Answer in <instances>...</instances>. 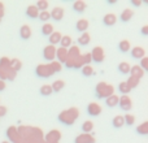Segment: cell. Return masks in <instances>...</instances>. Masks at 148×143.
I'll return each mask as SVG.
<instances>
[{"label": "cell", "instance_id": "8fae6325", "mask_svg": "<svg viewBox=\"0 0 148 143\" xmlns=\"http://www.w3.org/2000/svg\"><path fill=\"white\" fill-rule=\"evenodd\" d=\"M74 143H95V138L91 135V134H79L78 137L75 138Z\"/></svg>", "mask_w": 148, "mask_h": 143}, {"label": "cell", "instance_id": "603a6c76", "mask_svg": "<svg viewBox=\"0 0 148 143\" xmlns=\"http://www.w3.org/2000/svg\"><path fill=\"white\" fill-rule=\"evenodd\" d=\"M112 125H113V128H116V129H121L123 125H125L123 116H120V115L114 116V117H113V120H112Z\"/></svg>", "mask_w": 148, "mask_h": 143}, {"label": "cell", "instance_id": "e575fe53", "mask_svg": "<svg viewBox=\"0 0 148 143\" xmlns=\"http://www.w3.org/2000/svg\"><path fill=\"white\" fill-rule=\"evenodd\" d=\"M136 133L140 134V135H147L148 134V122L147 121L143 124H140V125L136 128Z\"/></svg>", "mask_w": 148, "mask_h": 143}, {"label": "cell", "instance_id": "8992f818", "mask_svg": "<svg viewBox=\"0 0 148 143\" xmlns=\"http://www.w3.org/2000/svg\"><path fill=\"white\" fill-rule=\"evenodd\" d=\"M118 105H120V108L122 111L129 112V111L133 108V102H131L130 96H127V95H122V96L120 98V100H118Z\"/></svg>", "mask_w": 148, "mask_h": 143}, {"label": "cell", "instance_id": "7a4b0ae2", "mask_svg": "<svg viewBox=\"0 0 148 143\" xmlns=\"http://www.w3.org/2000/svg\"><path fill=\"white\" fill-rule=\"evenodd\" d=\"M95 92H96V96L99 98V99H104V98L107 99L108 96L113 95V92H114V87H113L112 85L107 83V82H99V83L96 85Z\"/></svg>", "mask_w": 148, "mask_h": 143}, {"label": "cell", "instance_id": "3957f363", "mask_svg": "<svg viewBox=\"0 0 148 143\" xmlns=\"http://www.w3.org/2000/svg\"><path fill=\"white\" fill-rule=\"evenodd\" d=\"M35 74L40 78H49L53 73L49 68V64H39L35 69Z\"/></svg>", "mask_w": 148, "mask_h": 143}, {"label": "cell", "instance_id": "5b68a950", "mask_svg": "<svg viewBox=\"0 0 148 143\" xmlns=\"http://www.w3.org/2000/svg\"><path fill=\"white\" fill-rule=\"evenodd\" d=\"M104 59H105L104 50H103L101 47H95L91 52V60L95 63H97V64H100V63L104 61Z\"/></svg>", "mask_w": 148, "mask_h": 143}, {"label": "cell", "instance_id": "4316f807", "mask_svg": "<svg viewBox=\"0 0 148 143\" xmlns=\"http://www.w3.org/2000/svg\"><path fill=\"white\" fill-rule=\"evenodd\" d=\"M118 91H120L122 95H129V92L131 91V87L127 85V82L123 81L118 85Z\"/></svg>", "mask_w": 148, "mask_h": 143}, {"label": "cell", "instance_id": "7bdbcfd3", "mask_svg": "<svg viewBox=\"0 0 148 143\" xmlns=\"http://www.w3.org/2000/svg\"><path fill=\"white\" fill-rule=\"evenodd\" d=\"M139 67H140L144 72L148 70V57L147 56H144L143 59H140V64H139Z\"/></svg>", "mask_w": 148, "mask_h": 143}, {"label": "cell", "instance_id": "ba28073f", "mask_svg": "<svg viewBox=\"0 0 148 143\" xmlns=\"http://www.w3.org/2000/svg\"><path fill=\"white\" fill-rule=\"evenodd\" d=\"M61 138V133L59 130H51L46 134V142L44 143H59Z\"/></svg>", "mask_w": 148, "mask_h": 143}, {"label": "cell", "instance_id": "f546056e", "mask_svg": "<svg viewBox=\"0 0 148 143\" xmlns=\"http://www.w3.org/2000/svg\"><path fill=\"white\" fill-rule=\"evenodd\" d=\"M59 44H61V48L68 50L69 47H72V38H70V36H68V35L61 36V41H60Z\"/></svg>", "mask_w": 148, "mask_h": 143}, {"label": "cell", "instance_id": "7c38bea8", "mask_svg": "<svg viewBox=\"0 0 148 143\" xmlns=\"http://www.w3.org/2000/svg\"><path fill=\"white\" fill-rule=\"evenodd\" d=\"M49 14H51V18H53L55 21H61L62 18H64V8L55 7Z\"/></svg>", "mask_w": 148, "mask_h": 143}, {"label": "cell", "instance_id": "bcb514c9", "mask_svg": "<svg viewBox=\"0 0 148 143\" xmlns=\"http://www.w3.org/2000/svg\"><path fill=\"white\" fill-rule=\"evenodd\" d=\"M3 14H4V5L3 3H0V17H3Z\"/></svg>", "mask_w": 148, "mask_h": 143}, {"label": "cell", "instance_id": "2e32d148", "mask_svg": "<svg viewBox=\"0 0 148 143\" xmlns=\"http://www.w3.org/2000/svg\"><path fill=\"white\" fill-rule=\"evenodd\" d=\"M20 36L21 39H23V41H27V39H30L31 36V29L29 25H23L21 26L20 29Z\"/></svg>", "mask_w": 148, "mask_h": 143}, {"label": "cell", "instance_id": "f1b7e54d", "mask_svg": "<svg viewBox=\"0 0 148 143\" xmlns=\"http://www.w3.org/2000/svg\"><path fill=\"white\" fill-rule=\"evenodd\" d=\"M52 33H53V25L52 23H43V26H42V34L46 36H49Z\"/></svg>", "mask_w": 148, "mask_h": 143}, {"label": "cell", "instance_id": "484cf974", "mask_svg": "<svg viewBox=\"0 0 148 143\" xmlns=\"http://www.w3.org/2000/svg\"><path fill=\"white\" fill-rule=\"evenodd\" d=\"M51 87H52V91L59 92L65 87V82L62 81V79H57V81H55L51 85Z\"/></svg>", "mask_w": 148, "mask_h": 143}, {"label": "cell", "instance_id": "7dc6e473", "mask_svg": "<svg viewBox=\"0 0 148 143\" xmlns=\"http://www.w3.org/2000/svg\"><path fill=\"white\" fill-rule=\"evenodd\" d=\"M5 90V82L4 81H0V91Z\"/></svg>", "mask_w": 148, "mask_h": 143}, {"label": "cell", "instance_id": "d6a6232c", "mask_svg": "<svg viewBox=\"0 0 148 143\" xmlns=\"http://www.w3.org/2000/svg\"><path fill=\"white\" fill-rule=\"evenodd\" d=\"M39 92H40L42 96H49L53 91H52L51 85H43V86L40 87V90H39Z\"/></svg>", "mask_w": 148, "mask_h": 143}, {"label": "cell", "instance_id": "83f0119b", "mask_svg": "<svg viewBox=\"0 0 148 143\" xmlns=\"http://www.w3.org/2000/svg\"><path fill=\"white\" fill-rule=\"evenodd\" d=\"M130 69H131V65L126 61H122L118 65V72H120L121 74H129L130 73Z\"/></svg>", "mask_w": 148, "mask_h": 143}, {"label": "cell", "instance_id": "74e56055", "mask_svg": "<svg viewBox=\"0 0 148 143\" xmlns=\"http://www.w3.org/2000/svg\"><path fill=\"white\" fill-rule=\"evenodd\" d=\"M38 18L42 21V22H46V23H47V21L51 18V14H49L48 10H44V12H39Z\"/></svg>", "mask_w": 148, "mask_h": 143}, {"label": "cell", "instance_id": "f35d334b", "mask_svg": "<svg viewBox=\"0 0 148 143\" xmlns=\"http://www.w3.org/2000/svg\"><path fill=\"white\" fill-rule=\"evenodd\" d=\"M0 68H1V69H9L10 60L7 59V57H1V59H0Z\"/></svg>", "mask_w": 148, "mask_h": 143}, {"label": "cell", "instance_id": "277c9868", "mask_svg": "<svg viewBox=\"0 0 148 143\" xmlns=\"http://www.w3.org/2000/svg\"><path fill=\"white\" fill-rule=\"evenodd\" d=\"M43 57H44V60H47V61H49V63L55 61V57H56V47L51 46V44H48L47 47H44Z\"/></svg>", "mask_w": 148, "mask_h": 143}, {"label": "cell", "instance_id": "4dcf8cb0", "mask_svg": "<svg viewBox=\"0 0 148 143\" xmlns=\"http://www.w3.org/2000/svg\"><path fill=\"white\" fill-rule=\"evenodd\" d=\"M92 129H94V122L92 121H84L82 124V131L84 134H90L92 131Z\"/></svg>", "mask_w": 148, "mask_h": 143}, {"label": "cell", "instance_id": "8d00e7d4", "mask_svg": "<svg viewBox=\"0 0 148 143\" xmlns=\"http://www.w3.org/2000/svg\"><path fill=\"white\" fill-rule=\"evenodd\" d=\"M49 68H51L52 73H59L62 69V65L59 61H52V63H49Z\"/></svg>", "mask_w": 148, "mask_h": 143}, {"label": "cell", "instance_id": "e0dca14e", "mask_svg": "<svg viewBox=\"0 0 148 143\" xmlns=\"http://www.w3.org/2000/svg\"><path fill=\"white\" fill-rule=\"evenodd\" d=\"M26 16H27L29 18H31V20L38 18V16H39L38 8H36L35 5H29V7L26 8Z\"/></svg>", "mask_w": 148, "mask_h": 143}, {"label": "cell", "instance_id": "30bf717a", "mask_svg": "<svg viewBox=\"0 0 148 143\" xmlns=\"http://www.w3.org/2000/svg\"><path fill=\"white\" fill-rule=\"evenodd\" d=\"M56 57H57V61L60 64H65L68 60V50L65 48H56Z\"/></svg>", "mask_w": 148, "mask_h": 143}, {"label": "cell", "instance_id": "44dd1931", "mask_svg": "<svg viewBox=\"0 0 148 143\" xmlns=\"http://www.w3.org/2000/svg\"><path fill=\"white\" fill-rule=\"evenodd\" d=\"M87 5L84 1H82V0H77V1H74L73 4V9L75 10L77 13H83L84 10H86Z\"/></svg>", "mask_w": 148, "mask_h": 143}, {"label": "cell", "instance_id": "9a60e30c", "mask_svg": "<svg viewBox=\"0 0 148 143\" xmlns=\"http://www.w3.org/2000/svg\"><path fill=\"white\" fill-rule=\"evenodd\" d=\"M88 25H90L88 21L84 20V18H81V20H78L75 23V30L79 31V33H87Z\"/></svg>", "mask_w": 148, "mask_h": 143}, {"label": "cell", "instance_id": "d4e9b609", "mask_svg": "<svg viewBox=\"0 0 148 143\" xmlns=\"http://www.w3.org/2000/svg\"><path fill=\"white\" fill-rule=\"evenodd\" d=\"M78 44H81V46H87V44H90V42H91V36H90L88 33H83L81 34V36L78 38Z\"/></svg>", "mask_w": 148, "mask_h": 143}, {"label": "cell", "instance_id": "d590c367", "mask_svg": "<svg viewBox=\"0 0 148 143\" xmlns=\"http://www.w3.org/2000/svg\"><path fill=\"white\" fill-rule=\"evenodd\" d=\"M82 74H83L84 77H91L92 74H95V72L92 69L91 65H83V67H82Z\"/></svg>", "mask_w": 148, "mask_h": 143}, {"label": "cell", "instance_id": "b9f144b4", "mask_svg": "<svg viewBox=\"0 0 148 143\" xmlns=\"http://www.w3.org/2000/svg\"><path fill=\"white\" fill-rule=\"evenodd\" d=\"M91 54H84L82 55V63H83V65H90V63H91Z\"/></svg>", "mask_w": 148, "mask_h": 143}, {"label": "cell", "instance_id": "836d02e7", "mask_svg": "<svg viewBox=\"0 0 148 143\" xmlns=\"http://www.w3.org/2000/svg\"><path fill=\"white\" fill-rule=\"evenodd\" d=\"M48 5H49V3L47 0H39V1H36L35 7L38 8L39 12H44V10L48 9Z\"/></svg>", "mask_w": 148, "mask_h": 143}, {"label": "cell", "instance_id": "681fc988", "mask_svg": "<svg viewBox=\"0 0 148 143\" xmlns=\"http://www.w3.org/2000/svg\"><path fill=\"white\" fill-rule=\"evenodd\" d=\"M1 143H10V142H9V141H3Z\"/></svg>", "mask_w": 148, "mask_h": 143}, {"label": "cell", "instance_id": "ab89813d", "mask_svg": "<svg viewBox=\"0 0 148 143\" xmlns=\"http://www.w3.org/2000/svg\"><path fill=\"white\" fill-rule=\"evenodd\" d=\"M123 121H125V124H127L129 126H131L135 122V117H134L133 115H130V113H127L126 116H123Z\"/></svg>", "mask_w": 148, "mask_h": 143}, {"label": "cell", "instance_id": "c3c4849f", "mask_svg": "<svg viewBox=\"0 0 148 143\" xmlns=\"http://www.w3.org/2000/svg\"><path fill=\"white\" fill-rule=\"evenodd\" d=\"M108 4H114V3H117V1H116V0H108Z\"/></svg>", "mask_w": 148, "mask_h": 143}, {"label": "cell", "instance_id": "ac0fdd59", "mask_svg": "<svg viewBox=\"0 0 148 143\" xmlns=\"http://www.w3.org/2000/svg\"><path fill=\"white\" fill-rule=\"evenodd\" d=\"M130 74H131V77H134V78L140 79L142 77L144 76V70L142 69L139 65H133L130 69Z\"/></svg>", "mask_w": 148, "mask_h": 143}, {"label": "cell", "instance_id": "9c48e42d", "mask_svg": "<svg viewBox=\"0 0 148 143\" xmlns=\"http://www.w3.org/2000/svg\"><path fill=\"white\" fill-rule=\"evenodd\" d=\"M87 113H88L90 116H92V117L99 116L100 113H101V107H100V104H97V103H90L88 107H87Z\"/></svg>", "mask_w": 148, "mask_h": 143}, {"label": "cell", "instance_id": "f6af8a7d", "mask_svg": "<svg viewBox=\"0 0 148 143\" xmlns=\"http://www.w3.org/2000/svg\"><path fill=\"white\" fill-rule=\"evenodd\" d=\"M130 3L134 5V7H140L142 3H143V1H142V0H131Z\"/></svg>", "mask_w": 148, "mask_h": 143}, {"label": "cell", "instance_id": "5bb4252c", "mask_svg": "<svg viewBox=\"0 0 148 143\" xmlns=\"http://www.w3.org/2000/svg\"><path fill=\"white\" fill-rule=\"evenodd\" d=\"M117 22V16L114 13H107V14L103 17V23L105 26H113Z\"/></svg>", "mask_w": 148, "mask_h": 143}, {"label": "cell", "instance_id": "52a82bcc", "mask_svg": "<svg viewBox=\"0 0 148 143\" xmlns=\"http://www.w3.org/2000/svg\"><path fill=\"white\" fill-rule=\"evenodd\" d=\"M7 137L9 138V142H13V143L21 142V135L18 134V130H17L16 126H10V128H8Z\"/></svg>", "mask_w": 148, "mask_h": 143}, {"label": "cell", "instance_id": "ee69618b", "mask_svg": "<svg viewBox=\"0 0 148 143\" xmlns=\"http://www.w3.org/2000/svg\"><path fill=\"white\" fill-rule=\"evenodd\" d=\"M140 33H142V35H148V25H144L143 28H142V30H140Z\"/></svg>", "mask_w": 148, "mask_h": 143}, {"label": "cell", "instance_id": "7402d4cb", "mask_svg": "<svg viewBox=\"0 0 148 143\" xmlns=\"http://www.w3.org/2000/svg\"><path fill=\"white\" fill-rule=\"evenodd\" d=\"M133 16H134V12L131 9H123L120 16V20L122 21V22H129V21L133 18Z\"/></svg>", "mask_w": 148, "mask_h": 143}, {"label": "cell", "instance_id": "4fadbf2b", "mask_svg": "<svg viewBox=\"0 0 148 143\" xmlns=\"http://www.w3.org/2000/svg\"><path fill=\"white\" fill-rule=\"evenodd\" d=\"M130 55L133 59H143L144 56H146V51H144V48H142V47H134V48L130 50Z\"/></svg>", "mask_w": 148, "mask_h": 143}, {"label": "cell", "instance_id": "d6986e66", "mask_svg": "<svg viewBox=\"0 0 148 143\" xmlns=\"http://www.w3.org/2000/svg\"><path fill=\"white\" fill-rule=\"evenodd\" d=\"M118 100H120V96L113 94L105 99V104H107V107H109V108H114L118 105Z\"/></svg>", "mask_w": 148, "mask_h": 143}, {"label": "cell", "instance_id": "ffe728a7", "mask_svg": "<svg viewBox=\"0 0 148 143\" xmlns=\"http://www.w3.org/2000/svg\"><path fill=\"white\" fill-rule=\"evenodd\" d=\"M61 33H59V31H53V33L51 34V35L48 36V42L51 46H55V44H59L60 41H61Z\"/></svg>", "mask_w": 148, "mask_h": 143}, {"label": "cell", "instance_id": "60d3db41", "mask_svg": "<svg viewBox=\"0 0 148 143\" xmlns=\"http://www.w3.org/2000/svg\"><path fill=\"white\" fill-rule=\"evenodd\" d=\"M139 81H140V79H138V78H134V77H131V76H130V78H129L126 82H127V85L131 87V90H133L134 87H136V86H138V85H139Z\"/></svg>", "mask_w": 148, "mask_h": 143}, {"label": "cell", "instance_id": "6da1fadb", "mask_svg": "<svg viewBox=\"0 0 148 143\" xmlns=\"http://www.w3.org/2000/svg\"><path fill=\"white\" fill-rule=\"evenodd\" d=\"M79 116V111L77 108H69L66 111H62L59 115V121L64 125H73L74 121L78 118Z\"/></svg>", "mask_w": 148, "mask_h": 143}, {"label": "cell", "instance_id": "cb8c5ba5", "mask_svg": "<svg viewBox=\"0 0 148 143\" xmlns=\"http://www.w3.org/2000/svg\"><path fill=\"white\" fill-rule=\"evenodd\" d=\"M118 50H120L121 52H123V54H127V52H130L131 50V44L129 41H121L120 43H118Z\"/></svg>", "mask_w": 148, "mask_h": 143}, {"label": "cell", "instance_id": "1f68e13d", "mask_svg": "<svg viewBox=\"0 0 148 143\" xmlns=\"http://www.w3.org/2000/svg\"><path fill=\"white\" fill-rule=\"evenodd\" d=\"M21 68H22V63H21V60H18V59H12L10 60V69H12L13 72L17 73Z\"/></svg>", "mask_w": 148, "mask_h": 143}]
</instances>
